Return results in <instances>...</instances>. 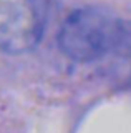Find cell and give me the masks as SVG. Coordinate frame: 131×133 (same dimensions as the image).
I'll list each match as a JSON object with an SVG mask.
<instances>
[{"label":"cell","mask_w":131,"mask_h":133,"mask_svg":"<svg viewBox=\"0 0 131 133\" xmlns=\"http://www.w3.org/2000/svg\"><path fill=\"white\" fill-rule=\"evenodd\" d=\"M125 42V30L113 15L98 8H78L61 23L58 47L68 58L90 63L106 57Z\"/></svg>","instance_id":"cell-1"},{"label":"cell","mask_w":131,"mask_h":133,"mask_svg":"<svg viewBox=\"0 0 131 133\" xmlns=\"http://www.w3.org/2000/svg\"><path fill=\"white\" fill-rule=\"evenodd\" d=\"M48 15L47 0H0V50L12 55L35 48Z\"/></svg>","instance_id":"cell-2"}]
</instances>
